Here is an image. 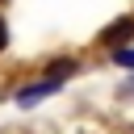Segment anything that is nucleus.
Segmentation results:
<instances>
[{"label":"nucleus","mask_w":134,"mask_h":134,"mask_svg":"<svg viewBox=\"0 0 134 134\" xmlns=\"http://www.w3.org/2000/svg\"><path fill=\"white\" fill-rule=\"evenodd\" d=\"M130 38H134V17H121V21H113V25L100 34V42H105V46H113V50H117L121 42H130Z\"/></svg>","instance_id":"obj_1"},{"label":"nucleus","mask_w":134,"mask_h":134,"mask_svg":"<svg viewBox=\"0 0 134 134\" xmlns=\"http://www.w3.org/2000/svg\"><path fill=\"white\" fill-rule=\"evenodd\" d=\"M113 63L117 67H134V46H117L113 50Z\"/></svg>","instance_id":"obj_4"},{"label":"nucleus","mask_w":134,"mask_h":134,"mask_svg":"<svg viewBox=\"0 0 134 134\" xmlns=\"http://www.w3.org/2000/svg\"><path fill=\"white\" fill-rule=\"evenodd\" d=\"M4 46H8V21L0 17V50H4Z\"/></svg>","instance_id":"obj_5"},{"label":"nucleus","mask_w":134,"mask_h":134,"mask_svg":"<svg viewBox=\"0 0 134 134\" xmlns=\"http://www.w3.org/2000/svg\"><path fill=\"white\" fill-rule=\"evenodd\" d=\"M71 71H75V59H54L46 80H59V84H63V75H71Z\"/></svg>","instance_id":"obj_3"},{"label":"nucleus","mask_w":134,"mask_h":134,"mask_svg":"<svg viewBox=\"0 0 134 134\" xmlns=\"http://www.w3.org/2000/svg\"><path fill=\"white\" fill-rule=\"evenodd\" d=\"M46 92H59V80H42V84L21 88V92H17V105H34V100H42Z\"/></svg>","instance_id":"obj_2"}]
</instances>
